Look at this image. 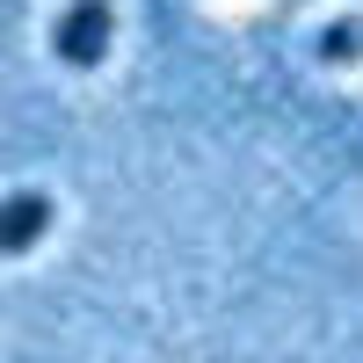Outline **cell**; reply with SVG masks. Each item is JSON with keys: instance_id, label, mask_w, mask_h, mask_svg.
<instances>
[{"instance_id": "1", "label": "cell", "mask_w": 363, "mask_h": 363, "mask_svg": "<svg viewBox=\"0 0 363 363\" xmlns=\"http://www.w3.org/2000/svg\"><path fill=\"white\" fill-rule=\"evenodd\" d=\"M116 37V8L109 0H66L51 22V51L66 58V66H102V51Z\"/></svg>"}, {"instance_id": "2", "label": "cell", "mask_w": 363, "mask_h": 363, "mask_svg": "<svg viewBox=\"0 0 363 363\" xmlns=\"http://www.w3.org/2000/svg\"><path fill=\"white\" fill-rule=\"evenodd\" d=\"M44 225H51V196H37V189H15V196H8V225H0L8 255H29V247L44 240Z\"/></svg>"}, {"instance_id": "3", "label": "cell", "mask_w": 363, "mask_h": 363, "mask_svg": "<svg viewBox=\"0 0 363 363\" xmlns=\"http://www.w3.org/2000/svg\"><path fill=\"white\" fill-rule=\"evenodd\" d=\"M313 58H320V66H356V58H363V22H356V15H342V22H320Z\"/></svg>"}]
</instances>
